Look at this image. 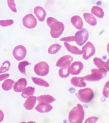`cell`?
<instances>
[{
    "label": "cell",
    "instance_id": "1",
    "mask_svg": "<svg viewBox=\"0 0 109 123\" xmlns=\"http://www.w3.org/2000/svg\"><path fill=\"white\" fill-rule=\"evenodd\" d=\"M47 23L48 26L51 28L50 34L51 37L54 38L59 37L64 30L63 23L52 17L48 18Z\"/></svg>",
    "mask_w": 109,
    "mask_h": 123
},
{
    "label": "cell",
    "instance_id": "2",
    "mask_svg": "<svg viewBox=\"0 0 109 123\" xmlns=\"http://www.w3.org/2000/svg\"><path fill=\"white\" fill-rule=\"evenodd\" d=\"M85 112L83 107L80 104L72 109L69 115V121L71 123H82L83 121Z\"/></svg>",
    "mask_w": 109,
    "mask_h": 123
},
{
    "label": "cell",
    "instance_id": "3",
    "mask_svg": "<svg viewBox=\"0 0 109 123\" xmlns=\"http://www.w3.org/2000/svg\"><path fill=\"white\" fill-rule=\"evenodd\" d=\"M75 94L79 101L85 103H89L93 99L94 96L93 90L90 88L80 89Z\"/></svg>",
    "mask_w": 109,
    "mask_h": 123
},
{
    "label": "cell",
    "instance_id": "4",
    "mask_svg": "<svg viewBox=\"0 0 109 123\" xmlns=\"http://www.w3.org/2000/svg\"><path fill=\"white\" fill-rule=\"evenodd\" d=\"M91 74L84 77L85 80L89 81H96L103 78L107 75V71L100 69H91Z\"/></svg>",
    "mask_w": 109,
    "mask_h": 123
},
{
    "label": "cell",
    "instance_id": "5",
    "mask_svg": "<svg viewBox=\"0 0 109 123\" xmlns=\"http://www.w3.org/2000/svg\"><path fill=\"white\" fill-rule=\"evenodd\" d=\"M34 71L37 75L41 76H44L49 72V65L46 62H40L34 66Z\"/></svg>",
    "mask_w": 109,
    "mask_h": 123
},
{
    "label": "cell",
    "instance_id": "6",
    "mask_svg": "<svg viewBox=\"0 0 109 123\" xmlns=\"http://www.w3.org/2000/svg\"><path fill=\"white\" fill-rule=\"evenodd\" d=\"M74 37L77 44L79 46H82L88 39V31L87 29L83 28L77 31Z\"/></svg>",
    "mask_w": 109,
    "mask_h": 123
},
{
    "label": "cell",
    "instance_id": "7",
    "mask_svg": "<svg viewBox=\"0 0 109 123\" xmlns=\"http://www.w3.org/2000/svg\"><path fill=\"white\" fill-rule=\"evenodd\" d=\"M83 57L85 60H87L93 55L95 53L96 49L93 44L88 42L82 49Z\"/></svg>",
    "mask_w": 109,
    "mask_h": 123
},
{
    "label": "cell",
    "instance_id": "8",
    "mask_svg": "<svg viewBox=\"0 0 109 123\" xmlns=\"http://www.w3.org/2000/svg\"><path fill=\"white\" fill-rule=\"evenodd\" d=\"M26 48L23 45H20L16 46L12 51V54L15 59L18 61L23 60L26 55Z\"/></svg>",
    "mask_w": 109,
    "mask_h": 123
},
{
    "label": "cell",
    "instance_id": "9",
    "mask_svg": "<svg viewBox=\"0 0 109 123\" xmlns=\"http://www.w3.org/2000/svg\"><path fill=\"white\" fill-rule=\"evenodd\" d=\"M23 25L27 28L32 29L35 28L37 24V21L32 14L26 15L22 20Z\"/></svg>",
    "mask_w": 109,
    "mask_h": 123
},
{
    "label": "cell",
    "instance_id": "10",
    "mask_svg": "<svg viewBox=\"0 0 109 123\" xmlns=\"http://www.w3.org/2000/svg\"><path fill=\"white\" fill-rule=\"evenodd\" d=\"M73 58L69 55H66L60 58L56 64V66L58 67H65L70 66L73 61Z\"/></svg>",
    "mask_w": 109,
    "mask_h": 123
},
{
    "label": "cell",
    "instance_id": "11",
    "mask_svg": "<svg viewBox=\"0 0 109 123\" xmlns=\"http://www.w3.org/2000/svg\"><path fill=\"white\" fill-rule=\"evenodd\" d=\"M84 67L83 64L80 62H75L72 63L69 68L70 73L72 75H79Z\"/></svg>",
    "mask_w": 109,
    "mask_h": 123
},
{
    "label": "cell",
    "instance_id": "12",
    "mask_svg": "<svg viewBox=\"0 0 109 123\" xmlns=\"http://www.w3.org/2000/svg\"><path fill=\"white\" fill-rule=\"evenodd\" d=\"M27 84L26 80L24 78L20 79L14 84V90L17 92H20L25 88Z\"/></svg>",
    "mask_w": 109,
    "mask_h": 123
},
{
    "label": "cell",
    "instance_id": "13",
    "mask_svg": "<svg viewBox=\"0 0 109 123\" xmlns=\"http://www.w3.org/2000/svg\"><path fill=\"white\" fill-rule=\"evenodd\" d=\"M34 14L40 21H44L47 16L46 11L42 7L40 6L35 7L34 10Z\"/></svg>",
    "mask_w": 109,
    "mask_h": 123
},
{
    "label": "cell",
    "instance_id": "14",
    "mask_svg": "<svg viewBox=\"0 0 109 123\" xmlns=\"http://www.w3.org/2000/svg\"><path fill=\"white\" fill-rule=\"evenodd\" d=\"M53 107L48 103H42L38 105L35 109L40 113H48L53 109Z\"/></svg>",
    "mask_w": 109,
    "mask_h": 123
},
{
    "label": "cell",
    "instance_id": "15",
    "mask_svg": "<svg viewBox=\"0 0 109 123\" xmlns=\"http://www.w3.org/2000/svg\"><path fill=\"white\" fill-rule=\"evenodd\" d=\"M84 77H75L71 79L70 82L74 86L83 87L86 86V83Z\"/></svg>",
    "mask_w": 109,
    "mask_h": 123
},
{
    "label": "cell",
    "instance_id": "16",
    "mask_svg": "<svg viewBox=\"0 0 109 123\" xmlns=\"http://www.w3.org/2000/svg\"><path fill=\"white\" fill-rule=\"evenodd\" d=\"M71 22L78 30H81L83 26V22L81 17L79 16H74L71 18Z\"/></svg>",
    "mask_w": 109,
    "mask_h": 123
},
{
    "label": "cell",
    "instance_id": "17",
    "mask_svg": "<svg viewBox=\"0 0 109 123\" xmlns=\"http://www.w3.org/2000/svg\"><path fill=\"white\" fill-rule=\"evenodd\" d=\"M36 96H30L28 98L25 102L24 105V107L28 110H31L34 108L36 104Z\"/></svg>",
    "mask_w": 109,
    "mask_h": 123
},
{
    "label": "cell",
    "instance_id": "18",
    "mask_svg": "<svg viewBox=\"0 0 109 123\" xmlns=\"http://www.w3.org/2000/svg\"><path fill=\"white\" fill-rule=\"evenodd\" d=\"M64 44L67 50L72 54L75 55H81L83 54L82 51L79 50L77 47L70 45L66 42H64Z\"/></svg>",
    "mask_w": 109,
    "mask_h": 123
},
{
    "label": "cell",
    "instance_id": "19",
    "mask_svg": "<svg viewBox=\"0 0 109 123\" xmlns=\"http://www.w3.org/2000/svg\"><path fill=\"white\" fill-rule=\"evenodd\" d=\"M83 16L85 20L91 25L95 26L96 25L97 20L93 14L89 13H85Z\"/></svg>",
    "mask_w": 109,
    "mask_h": 123
},
{
    "label": "cell",
    "instance_id": "20",
    "mask_svg": "<svg viewBox=\"0 0 109 123\" xmlns=\"http://www.w3.org/2000/svg\"><path fill=\"white\" fill-rule=\"evenodd\" d=\"M37 101L39 103H52L56 100V99L52 96L49 95H41L37 98Z\"/></svg>",
    "mask_w": 109,
    "mask_h": 123
},
{
    "label": "cell",
    "instance_id": "21",
    "mask_svg": "<svg viewBox=\"0 0 109 123\" xmlns=\"http://www.w3.org/2000/svg\"><path fill=\"white\" fill-rule=\"evenodd\" d=\"M94 64L99 69L107 71L106 68V63L103 62L102 59L99 58L95 57L94 58Z\"/></svg>",
    "mask_w": 109,
    "mask_h": 123
},
{
    "label": "cell",
    "instance_id": "22",
    "mask_svg": "<svg viewBox=\"0 0 109 123\" xmlns=\"http://www.w3.org/2000/svg\"><path fill=\"white\" fill-rule=\"evenodd\" d=\"M35 92V88L34 87H28L24 89L21 93V96L25 98H28L34 94Z\"/></svg>",
    "mask_w": 109,
    "mask_h": 123
},
{
    "label": "cell",
    "instance_id": "23",
    "mask_svg": "<svg viewBox=\"0 0 109 123\" xmlns=\"http://www.w3.org/2000/svg\"><path fill=\"white\" fill-rule=\"evenodd\" d=\"M91 12L92 13L99 18H102L103 17L104 12L101 7L97 6H94L92 7Z\"/></svg>",
    "mask_w": 109,
    "mask_h": 123
},
{
    "label": "cell",
    "instance_id": "24",
    "mask_svg": "<svg viewBox=\"0 0 109 123\" xmlns=\"http://www.w3.org/2000/svg\"><path fill=\"white\" fill-rule=\"evenodd\" d=\"M15 82L11 79H7L4 81L1 85V87L3 90L8 91L12 88Z\"/></svg>",
    "mask_w": 109,
    "mask_h": 123
},
{
    "label": "cell",
    "instance_id": "25",
    "mask_svg": "<svg viewBox=\"0 0 109 123\" xmlns=\"http://www.w3.org/2000/svg\"><path fill=\"white\" fill-rule=\"evenodd\" d=\"M31 79L33 82L36 85L47 87L49 86L48 83L42 79L34 77H32Z\"/></svg>",
    "mask_w": 109,
    "mask_h": 123
},
{
    "label": "cell",
    "instance_id": "26",
    "mask_svg": "<svg viewBox=\"0 0 109 123\" xmlns=\"http://www.w3.org/2000/svg\"><path fill=\"white\" fill-rule=\"evenodd\" d=\"M70 66L60 68L59 71V75L62 78H67L70 74Z\"/></svg>",
    "mask_w": 109,
    "mask_h": 123
},
{
    "label": "cell",
    "instance_id": "27",
    "mask_svg": "<svg viewBox=\"0 0 109 123\" xmlns=\"http://www.w3.org/2000/svg\"><path fill=\"white\" fill-rule=\"evenodd\" d=\"M61 46L58 43H54L51 45L48 50V52L50 54H56L60 50Z\"/></svg>",
    "mask_w": 109,
    "mask_h": 123
},
{
    "label": "cell",
    "instance_id": "28",
    "mask_svg": "<svg viewBox=\"0 0 109 123\" xmlns=\"http://www.w3.org/2000/svg\"><path fill=\"white\" fill-rule=\"evenodd\" d=\"M30 63L27 61H24L20 62L19 63L18 66V68L19 71L21 73L24 75H26L25 67L31 64Z\"/></svg>",
    "mask_w": 109,
    "mask_h": 123
},
{
    "label": "cell",
    "instance_id": "29",
    "mask_svg": "<svg viewBox=\"0 0 109 123\" xmlns=\"http://www.w3.org/2000/svg\"><path fill=\"white\" fill-rule=\"evenodd\" d=\"M11 66V63L9 61H6L2 63L0 69V73H5L9 71Z\"/></svg>",
    "mask_w": 109,
    "mask_h": 123
},
{
    "label": "cell",
    "instance_id": "30",
    "mask_svg": "<svg viewBox=\"0 0 109 123\" xmlns=\"http://www.w3.org/2000/svg\"><path fill=\"white\" fill-rule=\"evenodd\" d=\"M102 93L103 95L105 98H109V81L105 83Z\"/></svg>",
    "mask_w": 109,
    "mask_h": 123
},
{
    "label": "cell",
    "instance_id": "31",
    "mask_svg": "<svg viewBox=\"0 0 109 123\" xmlns=\"http://www.w3.org/2000/svg\"><path fill=\"white\" fill-rule=\"evenodd\" d=\"M14 21L12 19L6 20H1L0 21V25L3 27L10 26L14 23Z\"/></svg>",
    "mask_w": 109,
    "mask_h": 123
},
{
    "label": "cell",
    "instance_id": "32",
    "mask_svg": "<svg viewBox=\"0 0 109 123\" xmlns=\"http://www.w3.org/2000/svg\"><path fill=\"white\" fill-rule=\"evenodd\" d=\"M8 6L11 10L14 12H17V10L16 9V5L14 0H7Z\"/></svg>",
    "mask_w": 109,
    "mask_h": 123
},
{
    "label": "cell",
    "instance_id": "33",
    "mask_svg": "<svg viewBox=\"0 0 109 123\" xmlns=\"http://www.w3.org/2000/svg\"><path fill=\"white\" fill-rule=\"evenodd\" d=\"M61 41L65 42H73L75 41V38L74 36H70L64 37L62 38L60 40Z\"/></svg>",
    "mask_w": 109,
    "mask_h": 123
},
{
    "label": "cell",
    "instance_id": "34",
    "mask_svg": "<svg viewBox=\"0 0 109 123\" xmlns=\"http://www.w3.org/2000/svg\"><path fill=\"white\" fill-rule=\"evenodd\" d=\"M98 119L97 117H91L88 118L85 120V123H95L97 121Z\"/></svg>",
    "mask_w": 109,
    "mask_h": 123
},
{
    "label": "cell",
    "instance_id": "35",
    "mask_svg": "<svg viewBox=\"0 0 109 123\" xmlns=\"http://www.w3.org/2000/svg\"><path fill=\"white\" fill-rule=\"evenodd\" d=\"M0 81H1L9 77L10 76V74H6L0 75Z\"/></svg>",
    "mask_w": 109,
    "mask_h": 123
},
{
    "label": "cell",
    "instance_id": "36",
    "mask_svg": "<svg viewBox=\"0 0 109 123\" xmlns=\"http://www.w3.org/2000/svg\"><path fill=\"white\" fill-rule=\"evenodd\" d=\"M106 63V68L107 71L109 72V59L107 60Z\"/></svg>",
    "mask_w": 109,
    "mask_h": 123
},
{
    "label": "cell",
    "instance_id": "37",
    "mask_svg": "<svg viewBox=\"0 0 109 123\" xmlns=\"http://www.w3.org/2000/svg\"><path fill=\"white\" fill-rule=\"evenodd\" d=\"M107 51L109 54V43H108L107 46Z\"/></svg>",
    "mask_w": 109,
    "mask_h": 123
}]
</instances>
